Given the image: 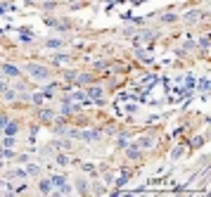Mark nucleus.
Returning <instances> with one entry per match:
<instances>
[{"mask_svg": "<svg viewBox=\"0 0 211 197\" xmlns=\"http://www.w3.org/2000/svg\"><path fill=\"white\" fill-rule=\"evenodd\" d=\"M26 71L31 74L33 79H38V81L48 79V69H45V67H38V64H26Z\"/></svg>", "mask_w": 211, "mask_h": 197, "instance_id": "nucleus-1", "label": "nucleus"}, {"mask_svg": "<svg viewBox=\"0 0 211 197\" xmlns=\"http://www.w3.org/2000/svg\"><path fill=\"white\" fill-rule=\"evenodd\" d=\"M48 26H55V29L67 31V29H71V24L67 21V19H48Z\"/></svg>", "mask_w": 211, "mask_h": 197, "instance_id": "nucleus-2", "label": "nucleus"}, {"mask_svg": "<svg viewBox=\"0 0 211 197\" xmlns=\"http://www.w3.org/2000/svg\"><path fill=\"white\" fill-rule=\"evenodd\" d=\"M88 98H90V100H95L97 105H102V88H97V86L88 88Z\"/></svg>", "mask_w": 211, "mask_h": 197, "instance_id": "nucleus-3", "label": "nucleus"}, {"mask_svg": "<svg viewBox=\"0 0 211 197\" xmlns=\"http://www.w3.org/2000/svg\"><path fill=\"white\" fill-rule=\"evenodd\" d=\"M2 74H7V76H19V74H21V69L12 67V64H2Z\"/></svg>", "mask_w": 211, "mask_h": 197, "instance_id": "nucleus-4", "label": "nucleus"}, {"mask_svg": "<svg viewBox=\"0 0 211 197\" xmlns=\"http://www.w3.org/2000/svg\"><path fill=\"white\" fill-rule=\"evenodd\" d=\"M79 138H83V140H100V131H86V133H79Z\"/></svg>", "mask_w": 211, "mask_h": 197, "instance_id": "nucleus-5", "label": "nucleus"}, {"mask_svg": "<svg viewBox=\"0 0 211 197\" xmlns=\"http://www.w3.org/2000/svg\"><path fill=\"white\" fill-rule=\"evenodd\" d=\"M126 154H128L131 159H138V157H140V145H131V147L126 150Z\"/></svg>", "mask_w": 211, "mask_h": 197, "instance_id": "nucleus-6", "label": "nucleus"}, {"mask_svg": "<svg viewBox=\"0 0 211 197\" xmlns=\"http://www.w3.org/2000/svg\"><path fill=\"white\" fill-rule=\"evenodd\" d=\"M128 178H131V171L123 169V171H121V176H119V180H116V188H121V185H123V183H126Z\"/></svg>", "mask_w": 211, "mask_h": 197, "instance_id": "nucleus-7", "label": "nucleus"}, {"mask_svg": "<svg viewBox=\"0 0 211 197\" xmlns=\"http://www.w3.org/2000/svg\"><path fill=\"white\" fill-rule=\"evenodd\" d=\"M64 45V41H59V38H50L48 41V48H62Z\"/></svg>", "mask_w": 211, "mask_h": 197, "instance_id": "nucleus-8", "label": "nucleus"}, {"mask_svg": "<svg viewBox=\"0 0 211 197\" xmlns=\"http://www.w3.org/2000/svg\"><path fill=\"white\" fill-rule=\"evenodd\" d=\"M67 60H69V55H64V52H62V55H55V57H52L55 64H62V62H67Z\"/></svg>", "mask_w": 211, "mask_h": 197, "instance_id": "nucleus-9", "label": "nucleus"}, {"mask_svg": "<svg viewBox=\"0 0 211 197\" xmlns=\"http://www.w3.org/2000/svg\"><path fill=\"white\" fill-rule=\"evenodd\" d=\"M14 133H17V124H7V128H5V135H12V138H14Z\"/></svg>", "mask_w": 211, "mask_h": 197, "instance_id": "nucleus-10", "label": "nucleus"}, {"mask_svg": "<svg viewBox=\"0 0 211 197\" xmlns=\"http://www.w3.org/2000/svg\"><path fill=\"white\" fill-rule=\"evenodd\" d=\"M52 117H55V114L50 112V109H40V119H45V121H50Z\"/></svg>", "mask_w": 211, "mask_h": 197, "instance_id": "nucleus-11", "label": "nucleus"}, {"mask_svg": "<svg viewBox=\"0 0 211 197\" xmlns=\"http://www.w3.org/2000/svg\"><path fill=\"white\" fill-rule=\"evenodd\" d=\"M38 188H40V192L48 195V192H50V183H48V180H40V185H38Z\"/></svg>", "mask_w": 211, "mask_h": 197, "instance_id": "nucleus-12", "label": "nucleus"}, {"mask_svg": "<svg viewBox=\"0 0 211 197\" xmlns=\"http://www.w3.org/2000/svg\"><path fill=\"white\" fill-rule=\"evenodd\" d=\"M161 21H164V24H173V21H176V14H164Z\"/></svg>", "mask_w": 211, "mask_h": 197, "instance_id": "nucleus-13", "label": "nucleus"}, {"mask_svg": "<svg viewBox=\"0 0 211 197\" xmlns=\"http://www.w3.org/2000/svg\"><path fill=\"white\" fill-rule=\"evenodd\" d=\"M135 55H138V57H140L142 62H152L150 57H147V52H145V50H135Z\"/></svg>", "mask_w": 211, "mask_h": 197, "instance_id": "nucleus-14", "label": "nucleus"}, {"mask_svg": "<svg viewBox=\"0 0 211 197\" xmlns=\"http://www.w3.org/2000/svg\"><path fill=\"white\" fill-rule=\"evenodd\" d=\"M190 88H194V76H192V74H190L187 81H185V90H190Z\"/></svg>", "mask_w": 211, "mask_h": 197, "instance_id": "nucleus-15", "label": "nucleus"}, {"mask_svg": "<svg viewBox=\"0 0 211 197\" xmlns=\"http://www.w3.org/2000/svg\"><path fill=\"white\" fill-rule=\"evenodd\" d=\"M52 183H55V185H62V183H64V176H62V173H55V176H52Z\"/></svg>", "mask_w": 211, "mask_h": 197, "instance_id": "nucleus-16", "label": "nucleus"}, {"mask_svg": "<svg viewBox=\"0 0 211 197\" xmlns=\"http://www.w3.org/2000/svg\"><path fill=\"white\" fill-rule=\"evenodd\" d=\"M202 17V12H187V14H185V19H190V21H192V19H199Z\"/></svg>", "mask_w": 211, "mask_h": 197, "instance_id": "nucleus-17", "label": "nucleus"}, {"mask_svg": "<svg viewBox=\"0 0 211 197\" xmlns=\"http://www.w3.org/2000/svg\"><path fill=\"white\" fill-rule=\"evenodd\" d=\"M199 88H202V93H206V88H209V79H199Z\"/></svg>", "mask_w": 211, "mask_h": 197, "instance_id": "nucleus-18", "label": "nucleus"}, {"mask_svg": "<svg viewBox=\"0 0 211 197\" xmlns=\"http://www.w3.org/2000/svg\"><path fill=\"white\" fill-rule=\"evenodd\" d=\"M21 43H31V41H33V36H31V33H21Z\"/></svg>", "mask_w": 211, "mask_h": 197, "instance_id": "nucleus-19", "label": "nucleus"}, {"mask_svg": "<svg viewBox=\"0 0 211 197\" xmlns=\"http://www.w3.org/2000/svg\"><path fill=\"white\" fill-rule=\"evenodd\" d=\"M152 143H154V140H152V138H142V140H140V147H150Z\"/></svg>", "mask_w": 211, "mask_h": 197, "instance_id": "nucleus-20", "label": "nucleus"}, {"mask_svg": "<svg viewBox=\"0 0 211 197\" xmlns=\"http://www.w3.org/2000/svg\"><path fill=\"white\" fill-rule=\"evenodd\" d=\"M31 100H33V102H38V105H40V102H43V93H36V95H33V98H31Z\"/></svg>", "mask_w": 211, "mask_h": 197, "instance_id": "nucleus-21", "label": "nucleus"}, {"mask_svg": "<svg viewBox=\"0 0 211 197\" xmlns=\"http://www.w3.org/2000/svg\"><path fill=\"white\" fill-rule=\"evenodd\" d=\"M79 190H81V192H86V190H88V183H86V180H79Z\"/></svg>", "mask_w": 211, "mask_h": 197, "instance_id": "nucleus-22", "label": "nucleus"}, {"mask_svg": "<svg viewBox=\"0 0 211 197\" xmlns=\"http://www.w3.org/2000/svg\"><path fill=\"white\" fill-rule=\"evenodd\" d=\"M183 150H185V147H176V150H173V159H178V157L183 154Z\"/></svg>", "mask_w": 211, "mask_h": 197, "instance_id": "nucleus-23", "label": "nucleus"}, {"mask_svg": "<svg viewBox=\"0 0 211 197\" xmlns=\"http://www.w3.org/2000/svg\"><path fill=\"white\" fill-rule=\"evenodd\" d=\"M38 171H40V169H38L36 164H31V166H29V169H26V173H38Z\"/></svg>", "mask_w": 211, "mask_h": 197, "instance_id": "nucleus-24", "label": "nucleus"}, {"mask_svg": "<svg viewBox=\"0 0 211 197\" xmlns=\"http://www.w3.org/2000/svg\"><path fill=\"white\" fill-rule=\"evenodd\" d=\"M17 98V95H14V90H7V93H5V100H14Z\"/></svg>", "mask_w": 211, "mask_h": 197, "instance_id": "nucleus-25", "label": "nucleus"}, {"mask_svg": "<svg viewBox=\"0 0 211 197\" xmlns=\"http://www.w3.org/2000/svg\"><path fill=\"white\" fill-rule=\"evenodd\" d=\"M199 45H202V48H204V50H206V48H209V38H206V36H204V38H202V41H199Z\"/></svg>", "mask_w": 211, "mask_h": 197, "instance_id": "nucleus-26", "label": "nucleus"}, {"mask_svg": "<svg viewBox=\"0 0 211 197\" xmlns=\"http://www.w3.org/2000/svg\"><path fill=\"white\" fill-rule=\"evenodd\" d=\"M202 143H204V138H194V140H192V147H199Z\"/></svg>", "mask_w": 211, "mask_h": 197, "instance_id": "nucleus-27", "label": "nucleus"}, {"mask_svg": "<svg viewBox=\"0 0 211 197\" xmlns=\"http://www.w3.org/2000/svg\"><path fill=\"white\" fill-rule=\"evenodd\" d=\"M57 161H59V164H67V161H69V159H67L64 154H57Z\"/></svg>", "mask_w": 211, "mask_h": 197, "instance_id": "nucleus-28", "label": "nucleus"}, {"mask_svg": "<svg viewBox=\"0 0 211 197\" xmlns=\"http://www.w3.org/2000/svg\"><path fill=\"white\" fill-rule=\"evenodd\" d=\"M2 126H7V117H2V114H0V128H2Z\"/></svg>", "mask_w": 211, "mask_h": 197, "instance_id": "nucleus-29", "label": "nucleus"}]
</instances>
